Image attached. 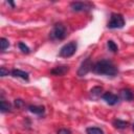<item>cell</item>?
I'll return each instance as SVG.
<instances>
[{
    "mask_svg": "<svg viewBox=\"0 0 134 134\" xmlns=\"http://www.w3.org/2000/svg\"><path fill=\"white\" fill-rule=\"evenodd\" d=\"M92 71L96 74L107 75V76H115L118 72L116 66L113 64V62L109 60H100L96 62L92 66Z\"/></svg>",
    "mask_w": 134,
    "mask_h": 134,
    "instance_id": "6da1fadb",
    "label": "cell"
},
{
    "mask_svg": "<svg viewBox=\"0 0 134 134\" xmlns=\"http://www.w3.org/2000/svg\"><path fill=\"white\" fill-rule=\"evenodd\" d=\"M125 25V19L121 14L113 13L111 14L110 20L107 24V27L110 29H116V28H122Z\"/></svg>",
    "mask_w": 134,
    "mask_h": 134,
    "instance_id": "7a4b0ae2",
    "label": "cell"
},
{
    "mask_svg": "<svg viewBox=\"0 0 134 134\" xmlns=\"http://www.w3.org/2000/svg\"><path fill=\"white\" fill-rule=\"evenodd\" d=\"M67 36V29L65 25L58 23L53 26L52 30L50 31V39L51 40H64Z\"/></svg>",
    "mask_w": 134,
    "mask_h": 134,
    "instance_id": "3957f363",
    "label": "cell"
},
{
    "mask_svg": "<svg viewBox=\"0 0 134 134\" xmlns=\"http://www.w3.org/2000/svg\"><path fill=\"white\" fill-rule=\"evenodd\" d=\"M76 49H77V44H76V42L71 41V42L65 44V45L60 49L59 55L62 57V58H70V57H72V55L75 53Z\"/></svg>",
    "mask_w": 134,
    "mask_h": 134,
    "instance_id": "277c9868",
    "label": "cell"
},
{
    "mask_svg": "<svg viewBox=\"0 0 134 134\" xmlns=\"http://www.w3.org/2000/svg\"><path fill=\"white\" fill-rule=\"evenodd\" d=\"M70 7L74 12H87L92 8V4L89 2H83V1H74L70 3Z\"/></svg>",
    "mask_w": 134,
    "mask_h": 134,
    "instance_id": "5b68a950",
    "label": "cell"
},
{
    "mask_svg": "<svg viewBox=\"0 0 134 134\" xmlns=\"http://www.w3.org/2000/svg\"><path fill=\"white\" fill-rule=\"evenodd\" d=\"M92 63H91V59L90 58H86L83 62H82V64H81V66H80V68H79V70H77V75L79 76H84V75H86L90 70H92Z\"/></svg>",
    "mask_w": 134,
    "mask_h": 134,
    "instance_id": "8992f818",
    "label": "cell"
},
{
    "mask_svg": "<svg viewBox=\"0 0 134 134\" xmlns=\"http://www.w3.org/2000/svg\"><path fill=\"white\" fill-rule=\"evenodd\" d=\"M102 97H103V99H104L108 105H111V106L117 104L118 100H119V97H118L117 95L111 93V92H105V93L102 95Z\"/></svg>",
    "mask_w": 134,
    "mask_h": 134,
    "instance_id": "52a82bcc",
    "label": "cell"
},
{
    "mask_svg": "<svg viewBox=\"0 0 134 134\" xmlns=\"http://www.w3.org/2000/svg\"><path fill=\"white\" fill-rule=\"evenodd\" d=\"M69 70V67L64 65V66H57L54 67L53 69L50 70V73L53 74V75H64L66 72H68Z\"/></svg>",
    "mask_w": 134,
    "mask_h": 134,
    "instance_id": "ba28073f",
    "label": "cell"
},
{
    "mask_svg": "<svg viewBox=\"0 0 134 134\" xmlns=\"http://www.w3.org/2000/svg\"><path fill=\"white\" fill-rule=\"evenodd\" d=\"M10 74L15 77H21L25 81H28V73L23 71V70H20V69H13L10 71Z\"/></svg>",
    "mask_w": 134,
    "mask_h": 134,
    "instance_id": "9c48e42d",
    "label": "cell"
},
{
    "mask_svg": "<svg viewBox=\"0 0 134 134\" xmlns=\"http://www.w3.org/2000/svg\"><path fill=\"white\" fill-rule=\"evenodd\" d=\"M120 96H121L124 99H126V100H132V99L134 98L133 92H132L130 89H128V88L120 90Z\"/></svg>",
    "mask_w": 134,
    "mask_h": 134,
    "instance_id": "30bf717a",
    "label": "cell"
},
{
    "mask_svg": "<svg viewBox=\"0 0 134 134\" xmlns=\"http://www.w3.org/2000/svg\"><path fill=\"white\" fill-rule=\"evenodd\" d=\"M28 110L34 113V114H37V115H42L44 112H45V108L43 106H28Z\"/></svg>",
    "mask_w": 134,
    "mask_h": 134,
    "instance_id": "8fae6325",
    "label": "cell"
},
{
    "mask_svg": "<svg viewBox=\"0 0 134 134\" xmlns=\"http://www.w3.org/2000/svg\"><path fill=\"white\" fill-rule=\"evenodd\" d=\"M129 122L128 121H125V120H121V119H115L113 120V126L117 129H126L128 127Z\"/></svg>",
    "mask_w": 134,
    "mask_h": 134,
    "instance_id": "7c38bea8",
    "label": "cell"
},
{
    "mask_svg": "<svg viewBox=\"0 0 134 134\" xmlns=\"http://www.w3.org/2000/svg\"><path fill=\"white\" fill-rule=\"evenodd\" d=\"M87 134H104V131L97 127H89L86 129Z\"/></svg>",
    "mask_w": 134,
    "mask_h": 134,
    "instance_id": "4fadbf2b",
    "label": "cell"
},
{
    "mask_svg": "<svg viewBox=\"0 0 134 134\" xmlns=\"http://www.w3.org/2000/svg\"><path fill=\"white\" fill-rule=\"evenodd\" d=\"M102 91H103V88H102V87H98V86H96V87H93V88L91 89L90 93H91L92 97H94V98H97V97H99V96H100V94H102Z\"/></svg>",
    "mask_w": 134,
    "mask_h": 134,
    "instance_id": "5bb4252c",
    "label": "cell"
},
{
    "mask_svg": "<svg viewBox=\"0 0 134 134\" xmlns=\"http://www.w3.org/2000/svg\"><path fill=\"white\" fill-rule=\"evenodd\" d=\"M0 109H1V112H2V113L7 112V111L10 110V105H9L8 103H6V102L2 98L1 102H0Z\"/></svg>",
    "mask_w": 134,
    "mask_h": 134,
    "instance_id": "9a60e30c",
    "label": "cell"
},
{
    "mask_svg": "<svg viewBox=\"0 0 134 134\" xmlns=\"http://www.w3.org/2000/svg\"><path fill=\"white\" fill-rule=\"evenodd\" d=\"M107 47H108V49H109L110 51H112V52H117V51H118L117 45H116L115 42H113L112 40H109V41L107 42Z\"/></svg>",
    "mask_w": 134,
    "mask_h": 134,
    "instance_id": "2e32d148",
    "label": "cell"
},
{
    "mask_svg": "<svg viewBox=\"0 0 134 134\" xmlns=\"http://www.w3.org/2000/svg\"><path fill=\"white\" fill-rule=\"evenodd\" d=\"M0 45H1V51L6 50V48L9 47V42L6 38H1L0 39Z\"/></svg>",
    "mask_w": 134,
    "mask_h": 134,
    "instance_id": "e0dca14e",
    "label": "cell"
},
{
    "mask_svg": "<svg viewBox=\"0 0 134 134\" xmlns=\"http://www.w3.org/2000/svg\"><path fill=\"white\" fill-rule=\"evenodd\" d=\"M18 47H19V49H20L23 53H29V51H30L29 47H28L27 45H25L23 42H19V43H18Z\"/></svg>",
    "mask_w": 134,
    "mask_h": 134,
    "instance_id": "ac0fdd59",
    "label": "cell"
},
{
    "mask_svg": "<svg viewBox=\"0 0 134 134\" xmlns=\"http://www.w3.org/2000/svg\"><path fill=\"white\" fill-rule=\"evenodd\" d=\"M58 134H71V131L66 128H62L58 131Z\"/></svg>",
    "mask_w": 134,
    "mask_h": 134,
    "instance_id": "d6986e66",
    "label": "cell"
},
{
    "mask_svg": "<svg viewBox=\"0 0 134 134\" xmlns=\"http://www.w3.org/2000/svg\"><path fill=\"white\" fill-rule=\"evenodd\" d=\"M8 73H9V71L6 70L4 67H1L0 68V75L1 76H6V75H8Z\"/></svg>",
    "mask_w": 134,
    "mask_h": 134,
    "instance_id": "ffe728a7",
    "label": "cell"
},
{
    "mask_svg": "<svg viewBox=\"0 0 134 134\" xmlns=\"http://www.w3.org/2000/svg\"><path fill=\"white\" fill-rule=\"evenodd\" d=\"M15 104H16V106H18V107H19V106H21L23 103H22V100H21V99H16Z\"/></svg>",
    "mask_w": 134,
    "mask_h": 134,
    "instance_id": "44dd1931",
    "label": "cell"
},
{
    "mask_svg": "<svg viewBox=\"0 0 134 134\" xmlns=\"http://www.w3.org/2000/svg\"><path fill=\"white\" fill-rule=\"evenodd\" d=\"M133 130H134V125H133Z\"/></svg>",
    "mask_w": 134,
    "mask_h": 134,
    "instance_id": "7402d4cb",
    "label": "cell"
}]
</instances>
